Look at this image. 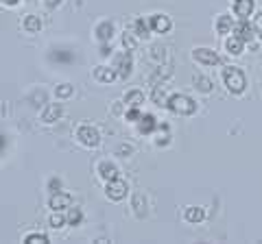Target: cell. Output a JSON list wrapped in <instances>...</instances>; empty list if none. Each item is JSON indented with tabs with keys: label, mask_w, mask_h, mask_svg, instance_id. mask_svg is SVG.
I'll return each instance as SVG.
<instances>
[{
	"label": "cell",
	"mask_w": 262,
	"mask_h": 244,
	"mask_svg": "<svg viewBox=\"0 0 262 244\" xmlns=\"http://www.w3.org/2000/svg\"><path fill=\"white\" fill-rule=\"evenodd\" d=\"M223 83L232 94H243L245 87H247V77L241 68H234V66H227L223 68Z\"/></svg>",
	"instance_id": "1"
},
{
	"label": "cell",
	"mask_w": 262,
	"mask_h": 244,
	"mask_svg": "<svg viewBox=\"0 0 262 244\" xmlns=\"http://www.w3.org/2000/svg\"><path fill=\"white\" fill-rule=\"evenodd\" d=\"M168 109L173 113H179V116H192L196 111V103L186 94H173L168 99Z\"/></svg>",
	"instance_id": "2"
},
{
	"label": "cell",
	"mask_w": 262,
	"mask_h": 244,
	"mask_svg": "<svg viewBox=\"0 0 262 244\" xmlns=\"http://www.w3.org/2000/svg\"><path fill=\"white\" fill-rule=\"evenodd\" d=\"M77 140L88 149H96V146H101V131L92 125H81L77 127Z\"/></svg>",
	"instance_id": "3"
},
{
	"label": "cell",
	"mask_w": 262,
	"mask_h": 244,
	"mask_svg": "<svg viewBox=\"0 0 262 244\" xmlns=\"http://www.w3.org/2000/svg\"><path fill=\"white\" fill-rule=\"evenodd\" d=\"M127 194H129V185L125 179H112V181H105V197H107L110 201L114 203H118L122 199H127Z\"/></svg>",
	"instance_id": "4"
},
{
	"label": "cell",
	"mask_w": 262,
	"mask_h": 244,
	"mask_svg": "<svg viewBox=\"0 0 262 244\" xmlns=\"http://www.w3.org/2000/svg\"><path fill=\"white\" fill-rule=\"evenodd\" d=\"M114 70L118 72L120 79H127L131 75V70H134V57H131V51H120L114 55Z\"/></svg>",
	"instance_id": "5"
},
{
	"label": "cell",
	"mask_w": 262,
	"mask_h": 244,
	"mask_svg": "<svg viewBox=\"0 0 262 244\" xmlns=\"http://www.w3.org/2000/svg\"><path fill=\"white\" fill-rule=\"evenodd\" d=\"M192 61L201 63V66H216L219 63V55L212 48H194L192 51Z\"/></svg>",
	"instance_id": "6"
},
{
	"label": "cell",
	"mask_w": 262,
	"mask_h": 244,
	"mask_svg": "<svg viewBox=\"0 0 262 244\" xmlns=\"http://www.w3.org/2000/svg\"><path fill=\"white\" fill-rule=\"evenodd\" d=\"M149 24H151V31L153 33H160V35H166L170 29H173V22H170L168 15L164 13H155L149 18Z\"/></svg>",
	"instance_id": "7"
},
{
	"label": "cell",
	"mask_w": 262,
	"mask_h": 244,
	"mask_svg": "<svg viewBox=\"0 0 262 244\" xmlns=\"http://www.w3.org/2000/svg\"><path fill=\"white\" fill-rule=\"evenodd\" d=\"M232 9L238 20H249L253 9H256V0H234Z\"/></svg>",
	"instance_id": "8"
},
{
	"label": "cell",
	"mask_w": 262,
	"mask_h": 244,
	"mask_svg": "<svg viewBox=\"0 0 262 244\" xmlns=\"http://www.w3.org/2000/svg\"><path fill=\"white\" fill-rule=\"evenodd\" d=\"M236 37H241L245 44H253V37H256V27L249 22V20H238V24H236Z\"/></svg>",
	"instance_id": "9"
},
{
	"label": "cell",
	"mask_w": 262,
	"mask_h": 244,
	"mask_svg": "<svg viewBox=\"0 0 262 244\" xmlns=\"http://www.w3.org/2000/svg\"><path fill=\"white\" fill-rule=\"evenodd\" d=\"M61 116H63L61 103H48L42 109V122H46V125H55L57 120H61Z\"/></svg>",
	"instance_id": "10"
},
{
	"label": "cell",
	"mask_w": 262,
	"mask_h": 244,
	"mask_svg": "<svg viewBox=\"0 0 262 244\" xmlns=\"http://www.w3.org/2000/svg\"><path fill=\"white\" fill-rule=\"evenodd\" d=\"M72 205V197L68 192H55L51 199H48V207L53 211H63Z\"/></svg>",
	"instance_id": "11"
},
{
	"label": "cell",
	"mask_w": 262,
	"mask_h": 244,
	"mask_svg": "<svg viewBox=\"0 0 262 244\" xmlns=\"http://www.w3.org/2000/svg\"><path fill=\"white\" fill-rule=\"evenodd\" d=\"M136 125H138V133L149 135V133H153L155 129H158V118H155L153 113H142L140 120H138Z\"/></svg>",
	"instance_id": "12"
},
{
	"label": "cell",
	"mask_w": 262,
	"mask_h": 244,
	"mask_svg": "<svg viewBox=\"0 0 262 244\" xmlns=\"http://www.w3.org/2000/svg\"><path fill=\"white\" fill-rule=\"evenodd\" d=\"M92 77L98 81V83H114V81L118 79V72L114 70V66L112 68L110 66H98V68H94Z\"/></svg>",
	"instance_id": "13"
},
{
	"label": "cell",
	"mask_w": 262,
	"mask_h": 244,
	"mask_svg": "<svg viewBox=\"0 0 262 244\" xmlns=\"http://www.w3.org/2000/svg\"><path fill=\"white\" fill-rule=\"evenodd\" d=\"M149 29H151V24H149V20H146V18H136L134 22L129 24V31H131V33H136L140 39H149V35H151Z\"/></svg>",
	"instance_id": "14"
},
{
	"label": "cell",
	"mask_w": 262,
	"mask_h": 244,
	"mask_svg": "<svg viewBox=\"0 0 262 244\" xmlns=\"http://www.w3.org/2000/svg\"><path fill=\"white\" fill-rule=\"evenodd\" d=\"M234 27H236V22H234L232 15H219V20H216V24H214V29H216V33H219V35L232 33Z\"/></svg>",
	"instance_id": "15"
},
{
	"label": "cell",
	"mask_w": 262,
	"mask_h": 244,
	"mask_svg": "<svg viewBox=\"0 0 262 244\" xmlns=\"http://www.w3.org/2000/svg\"><path fill=\"white\" fill-rule=\"evenodd\" d=\"M98 177L103 179V181H112V179L118 177V168L112 164V161H101L98 164Z\"/></svg>",
	"instance_id": "16"
},
{
	"label": "cell",
	"mask_w": 262,
	"mask_h": 244,
	"mask_svg": "<svg viewBox=\"0 0 262 244\" xmlns=\"http://www.w3.org/2000/svg\"><path fill=\"white\" fill-rule=\"evenodd\" d=\"M184 218H186V223H190V225H199V223L203 221V218H206V211H203L201 207L190 205V207H186Z\"/></svg>",
	"instance_id": "17"
},
{
	"label": "cell",
	"mask_w": 262,
	"mask_h": 244,
	"mask_svg": "<svg viewBox=\"0 0 262 244\" xmlns=\"http://www.w3.org/2000/svg\"><path fill=\"white\" fill-rule=\"evenodd\" d=\"M22 27H24V31H27V33L35 35V33H39V31H42V20H39V15H27V18L22 20Z\"/></svg>",
	"instance_id": "18"
},
{
	"label": "cell",
	"mask_w": 262,
	"mask_h": 244,
	"mask_svg": "<svg viewBox=\"0 0 262 244\" xmlns=\"http://www.w3.org/2000/svg\"><path fill=\"white\" fill-rule=\"evenodd\" d=\"M122 103H125L127 107H140V105L144 103V94L140 92V89H129V92L125 94V99H122Z\"/></svg>",
	"instance_id": "19"
},
{
	"label": "cell",
	"mask_w": 262,
	"mask_h": 244,
	"mask_svg": "<svg viewBox=\"0 0 262 244\" xmlns=\"http://www.w3.org/2000/svg\"><path fill=\"white\" fill-rule=\"evenodd\" d=\"M114 37V24L112 22H101L96 27V39H101V42H110Z\"/></svg>",
	"instance_id": "20"
},
{
	"label": "cell",
	"mask_w": 262,
	"mask_h": 244,
	"mask_svg": "<svg viewBox=\"0 0 262 244\" xmlns=\"http://www.w3.org/2000/svg\"><path fill=\"white\" fill-rule=\"evenodd\" d=\"M168 99H170V96H166V92L162 89V85H155V87H153L151 101L158 105V107H168Z\"/></svg>",
	"instance_id": "21"
},
{
	"label": "cell",
	"mask_w": 262,
	"mask_h": 244,
	"mask_svg": "<svg viewBox=\"0 0 262 244\" xmlns=\"http://www.w3.org/2000/svg\"><path fill=\"white\" fill-rule=\"evenodd\" d=\"M243 46H245V42H243L241 37H236V35H234V37H227V42H225L227 53H229V55H236V57L243 53Z\"/></svg>",
	"instance_id": "22"
},
{
	"label": "cell",
	"mask_w": 262,
	"mask_h": 244,
	"mask_svg": "<svg viewBox=\"0 0 262 244\" xmlns=\"http://www.w3.org/2000/svg\"><path fill=\"white\" fill-rule=\"evenodd\" d=\"M81 223H83V211H81V207H68V225L70 227H79Z\"/></svg>",
	"instance_id": "23"
},
{
	"label": "cell",
	"mask_w": 262,
	"mask_h": 244,
	"mask_svg": "<svg viewBox=\"0 0 262 244\" xmlns=\"http://www.w3.org/2000/svg\"><path fill=\"white\" fill-rule=\"evenodd\" d=\"M48 225H51L53 229H63V227L68 225V216H63L61 211H53V216L48 218Z\"/></svg>",
	"instance_id": "24"
},
{
	"label": "cell",
	"mask_w": 262,
	"mask_h": 244,
	"mask_svg": "<svg viewBox=\"0 0 262 244\" xmlns=\"http://www.w3.org/2000/svg\"><path fill=\"white\" fill-rule=\"evenodd\" d=\"M192 83H194V87L199 89V92H203V94L212 92V81L206 79V77H199V75H196V77L192 79Z\"/></svg>",
	"instance_id": "25"
},
{
	"label": "cell",
	"mask_w": 262,
	"mask_h": 244,
	"mask_svg": "<svg viewBox=\"0 0 262 244\" xmlns=\"http://www.w3.org/2000/svg\"><path fill=\"white\" fill-rule=\"evenodd\" d=\"M72 94H75V87H72L70 83H61V85H57L55 87V96H57V99H70V96Z\"/></svg>",
	"instance_id": "26"
},
{
	"label": "cell",
	"mask_w": 262,
	"mask_h": 244,
	"mask_svg": "<svg viewBox=\"0 0 262 244\" xmlns=\"http://www.w3.org/2000/svg\"><path fill=\"white\" fill-rule=\"evenodd\" d=\"M120 42H122V48H127V51H136V46H138V39L134 37V33H131L129 29L125 31V33H122Z\"/></svg>",
	"instance_id": "27"
},
{
	"label": "cell",
	"mask_w": 262,
	"mask_h": 244,
	"mask_svg": "<svg viewBox=\"0 0 262 244\" xmlns=\"http://www.w3.org/2000/svg\"><path fill=\"white\" fill-rule=\"evenodd\" d=\"M24 242L27 244H46L48 235L46 233H29V235H24Z\"/></svg>",
	"instance_id": "28"
},
{
	"label": "cell",
	"mask_w": 262,
	"mask_h": 244,
	"mask_svg": "<svg viewBox=\"0 0 262 244\" xmlns=\"http://www.w3.org/2000/svg\"><path fill=\"white\" fill-rule=\"evenodd\" d=\"M134 207H136V214H138V216H144V214H146V211H144L146 199L142 197V194H136V197H134Z\"/></svg>",
	"instance_id": "29"
},
{
	"label": "cell",
	"mask_w": 262,
	"mask_h": 244,
	"mask_svg": "<svg viewBox=\"0 0 262 244\" xmlns=\"http://www.w3.org/2000/svg\"><path fill=\"white\" fill-rule=\"evenodd\" d=\"M116 155H118V157H129V155H134V146H129V144H120L118 149H116Z\"/></svg>",
	"instance_id": "30"
},
{
	"label": "cell",
	"mask_w": 262,
	"mask_h": 244,
	"mask_svg": "<svg viewBox=\"0 0 262 244\" xmlns=\"http://www.w3.org/2000/svg\"><path fill=\"white\" fill-rule=\"evenodd\" d=\"M140 116H142V113L138 111V107H129V109H127V113H125L127 122H138V120H140Z\"/></svg>",
	"instance_id": "31"
},
{
	"label": "cell",
	"mask_w": 262,
	"mask_h": 244,
	"mask_svg": "<svg viewBox=\"0 0 262 244\" xmlns=\"http://www.w3.org/2000/svg\"><path fill=\"white\" fill-rule=\"evenodd\" d=\"M51 59L53 61H66V63H68V61H72V55L70 53H53Z\"/></svg>",
	"instance_id": "32"
},
{
	"label": "cell",
	"mask_w": 262,
	"mask_h": 244,
	"mask_svg": "<svg viewBox=\"0 0 262 244\" xmlns=\"http://www.w3.org/2000/svg\"><path fill=\"white\" fill-rule=\"evenodd\" d=\"M253 27H256V33H258V37L262 39V11L253 18Z\"/></svg>",
	"instance_id": "33"
},
{
	"label": "cell",
	"mask_w": 262,
	"mask_h": 244,
	"mask_svg": "<svg viewBox=\"0 0 262 244\" xmlns=\"http://www.w3.org/2000/svg\"><path fill=\"white\" fill-rule=\"evenodd\" d=\"M48 188H51V192H61V181L59 179H51V183H48Z\"/></svg>",
	"instance_id": "34"
},
{
	"label": "cell",
	"mask_w": 262,
	"mask_h": 244,
	"mask_svg": "<svg viewBox=\"0 0 262 244\" xmlns=\"http://www.w3.org/2000/svg\"><path fill=\"white\" fill-rule=\"evenodd\" d=\"M155 144H158V146H168V144H170L168 133H166V135H162V137H158V140H155Z\"/></svg>",
	"instance_id": "35"
},
{
	"label": "cell",
	"mask_w": 262,
	"mask_h": 244,
	"mask_svg": "<svg viewBox=\"0 0 262 244\" xmlns=\"http://www.w3.org/2000/svg\"><path fill=\"white\" fill-rule=\"evenodd\" d=\"M44 3H46L48 9H57V7H59V5L63 3V0H44Z\"/></svg>",
	"instance_id": "36"
},
{
	"label": "cell",
	"mask_w": 262,
	"mask_h": 244,
	"mask_svg": "<svg viewBox=\"0 0 262 244\" xmlns=\"http://www.w3.org/2000/svg\"><path fill=\"white\" fill-rule=\"evenodd\" d=\"M22 0H3V5L5 7H15V5H20Z\"/></svg>",
	"instance_id": "37"
},
{
	"label": "cell",
	"mask_w": 262,
	"mask_h": 244,
	"mask_svg": "<svg viewBox=\"0 0 262 244\" xmlns=\"http://www.w3.org/2000/svg\"><path fill=\"white\" fill-rule=\"evenodd\" d=\"M101 55H110V46H107V44H105V46L101 48Z\"/></svg>",
	"instance_id": "38"
},
{
	"label": "cell",
	"mask_w": 262,
	"mask_h": 244,
	"mask_svg": "<svg viewBox=\"0 0 262 244\" xmlns=\"http://www.w3.org/2000/svg\"><path fill=\"white\" fill-rule=\"evenodd\" d=\"M3 146H5V137L0 135V149H3Z\"/></svg>",
	"instance_id": "39"
}]
</instances>
